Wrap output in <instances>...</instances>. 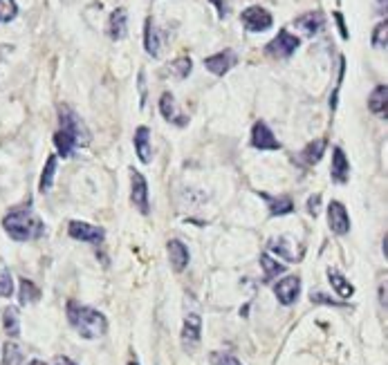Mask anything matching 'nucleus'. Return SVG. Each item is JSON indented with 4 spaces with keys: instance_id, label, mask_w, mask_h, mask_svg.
<instances>
[{
    "instance_id": "12",
    "label": "nucleus",
    "mask_w": 388,
    "mask_h": 365,
    "mask_svg": "<svg viewBox=\"0 0 388 365\" xmlns=\"http://www.w3.org/2000/svg\"><path fill=\"white\" fill-rule=\"evenodd\" d=\"M234 65H236V54L232 49H225V52H218L213 56L204 58V67L216 76H225Z\"/></svg>"
},
{
    "instance_id": "33",
    "label": "nucleus",
    "mask_w": 388,
    "mask_h": 365,
    "mask_svg": "<svg viewBox=\"0 0 388 365\" xmlns=\"http://www.w3.org/2000/svg\"><path fill=\"white\" fill-rule=\"evenodd\" d=\"M386 38H388V25H386V20H382L373 32V45L375 47H386Z\"/></svg>"
},
{
    "instance_id": "7",
    "label": "nucleus",
    "mask_w": 388,
    "mask_h": 365,
    "mask_svg": "<svg viewBox=\"0 0 388 365\" xmlns=\"http://www.w3.org/2000/svg\"><path fill=\"white\" fill-rule=\"evenodd\" d=\"M252 146L258 150H278L281 148V141L274 137V133L265 121H256L252 128Z\"/></svg>"
},
{
    "instance_id": "11",
    "label": "nucleus",
    "mask_w": 388,
    "mask_h": 365,
    "mask_svg": "<svg viewBox=\"0 0 388 365\" xmlns=\"http://www.w3.org/2000/svg\"><path fill=\"white\" fill-rule=\"evenodd\" d=\"M58 119H61V128H65L72 135H76V139L81 141V144H88V141H90V135H88L83 121L79 119L70 108H61V110H58Z\"/></svg>"
},
{
    "instance_id": "17",
    "label": "nucleus",
    "mask_w": 388,
    "mask_h": 365,
    "mask_svg": "<svg viewBox=\"0 0 388 365\" xmlns=\"http://www.w3.org/2000/svg\"><path fill=\"white\" fill-rule=\"evenodd\" d=\"M126 29H128V16H126V9H115L108 18V36L113 40H122L126 36Z\"/></svg>"
},
{
    "instance_id": "25",
    "label": "nucleus",
    "mask_w": 388,
    "mask_h": 365,
    "mask_svg": "<svg viewBox=\"0 0 388 365\" xmlns=\"http://www.w3.org/2000/svg\"><path fill=\"white\" fill-rule=\"evenodd\" d=\"M325 146H328L325 139H316V141H312V144H307L303 150V159L307 161V164H316V161L323 157Z\"/></svg>"
},
{
    "instance_id": "8",
    "label": "nucleus",
    "mask_w": 388,
    "mask_h": 365,
    "mask_svg": "<svg viewBox=\"0 0 388 365\" xmlns=\"http://www.w3.org/2000/svg\"><path fill=\"white\" fill-rule=\"evenodd\" d=\"M131 184H133V193H131V200L133 204L139 213H146L151 211V204H148V184L142 173H137V170H133L131 173Z\"/></svg>"
},
{
    "instance_id": "40",
    "label": "nucleus",
    "mask_w": 388,
    "mask_h": 365,
    "mask_svg": "<svg viewBox=\"0 0 388 365\" xmlns=\"http://www.w3.org/2000/svg\"><path fill=\"white\" fill-rule=\"evenodd\" d=\"M29 365H47V363H45V361H32Z\"/></svg>"
},
{
    "instance_id": "41",
    "label": "nucleus",
    "mask_w": 388,
    "mask_h": 365,
    "mask_svg": "<svg viewBox=\"0 0 388 365\" xmlns=\"http://www.w3.org/2000/svg\"><path fill=\"white\" fill-rule=\"evenodd\" d=\"M128 365H139V363H137V361H131V363H128Z\"/></svg>"
},
{
    "instance_id": "5",
    "label": "nucleus",
    "mask_w": 388,
    "mask_h": 365,
    "mask_svg": "<svg viewBox=\"0 0 388 365\" xmlns=\"http://www.w3.org/2000/svg\"><path fill=\"white\" fill-rule=\"evenodd\" d=\"M67 233H70V238L81 240V242H92V245H99L106 236L102 227H92V225H88V222H79V220L70 222Z\"/></svg>"
},
{
    "instance_id": "16",
    "label": "nucleus",
    "mask_w": 388,
    "mask_h": 365,
    "mask_svg": "<svg viewBox=\"0 0 388 365\" xmlns=\"http://www.w3.org/2000/svg\"><path fill=\"white\" fill-rule=\"evenodd\" d=\"M323 25H325V18H323L321 12H307V14H303V16L296 18V27L303 29V32H305L307 36L319 34L321 29H323Z\"/></svg>"
},
{
    "instance_id": "14",
    "label": "nucleus",
    "mask_w": 388,
    "mask_h": 365,
    "mask_svg": "<svg viewBox=\"0 0 388 365\" xmlns=\"http://www.w3.org/2000/svg\"><path fill=\"white\" fill-rule=\"evenodd\" d=\"M135 150H137V157L142 164H148L151 161V130H148L146 126H139L135 130Z\"/></svg>"
},
{
    "instance_id": "18",
    "label": "nucleus",
    "mask_w": 388,
    "mask_h": 365,
    "mask_svg": "<svg viewBox=\"0 0 388 365\" xmlns=\"http://www.w3.org/2000/svg\"><path fill=\"white\" fill-rule=\"evenodd\" d=\"M330 175L334 181H339V184H343V181L348 179V175H350V164H348V159L343 155V150L337 146L332 148V166H330Z\"/></svg>"
},
{
    "instance_id": "26",
    "label": "nucleus",
    "mask_w": 388,
    "mask_h": 365,
    "mask_svg": "<svg viewBox=\"0 0 388 365\" xmlns=\"http://www.w3.org/2000/svg\"><path fill=\"white\" fill-rule=\"evenodd\" d=\"M261 267L265 271V280H272V278L281 276V273L285 271V267L281 265V262H276L272 256H267V253H263V256H261Z\"/></svg>"
},
{
    "instance_id": "1",
    "label": "nucleus",
    "mask_w": 388,
    "mask_h": 365,
    "mask_svg": "<svg viewBox=\"0 0 388 365\" xmlns=\"http://www.w3.org/2000/svg\"><path fill=\"white\" fill-rule=\"evenodd\" d=\"M3 227L7 231V236L16 240V242H27V240H36L45 233V225L41 222V218L36 216L32 209H14L9 211Z\"/></svg>"
},
{
    "instance_id": "37",
    "label": "nucleus",
    "mask_w": 388,
    "mask_h": 365,
    "mask_svg": "<svg viewBox=\"0 0 388 365\" xmlns=\"http://www.w3.org/2000/svg\"><path fill=\"white\" fill-rule=\"evenodd\" d=\"M307 206H310V213H312V216H316V213H319V209H316V206H319V195H316V197H310V204H307Z\"/></svg>"
},
{
    "instance_id": "3",
    "label": "nucleus",
    "mask_w": 388,
    "mask_h": 365,
    "mask_svg": "<svg viewBox=\"0 0 388 365\" xmlns=\"http://www.w3.org/2000/svg\"><path fill=\"white\" fill-rule=\"evenodd\" d=\"M241 23L243 27L247 29V32H265V29H270L272 27V14L267 12V9L263 7H247L245 12L241 14Z\"/></svg>"
},
{
    "instance_id": "15",
    "label": "nucleus",
    "mask_w": 388,
    "mask_h": 365,
    "mask_svg": "<svg viewBox=\"0 0 388 365\" xmlns=\"http://www.w3.org/2000/svg\"><path fill=\"white\" fill-rule=\"evenodd\" d=\"M144 45H146V52L151 56H160L162 52V34L157 25L153 23V18H146V32H144Z\"/></svg>"
},
{
    "instance_id": "19",
    "label": "nucleus",
    "mask_w": 388,
    "mask_h": 365,
    "mask_svg": "<svg viewBox=\"0 0 388 365\" xmlns=\"http://www.w3.org/2000/svg\"><path fill=\"white\" fill-rule=\"evenodd\" d=\"M79 144H81V141L76 139V135H72V133H70V130H65V128H61V130H58V133L54 135V146H56L58 155H61V157H72L74 148H76Z\"/></svg>"
},
{
    "instance_id": "4",
    "label": "nucleus",
    "mask_w": 388,
    "mask_h": 365,
    "mask_svg": "<svg viewBox=\"0 0 388 365\" xmlns=\"http://www.w3.org/2000/svg\"><path fill=\"white\" fill-rule=\"evenodd\" d=\"M298 45H301V40H298L294 34L287 32V29H281L278 36L272 40L270 45H267V54L274 56V58H290L296 52Z\"/></svg>"
},
{
    "instance_id": "35",
    "label": "nucleus",
    "mask_w": 388,
    "mask_h": 365,
    "mask_svg": "<svg viewBox=\"0 0 388 365\" xmlns=\"http://www.w3.org/2000/svg\"><path fill=\"white\" fill-rule=\"evenodd\" d=\"M211 3L216 5L218 16H220V18H225V16L229 14V5H227V0H211Z\"/></svg>"
},
{
    "instance_id": "6",
    "label": "nucleus",
    "mask_w": 388,
    "mask_h": 365,
    "mask_svg": "<svg viewBox=\"0 0 388 365\" xmlns=\"http://www.w3.org/2000/svg\"><path fill=\"white\" fill-rule=\"evenodd\" d=\"M274 293L281 305H292L296 302L298 293H301V278L298 276H287L283 280H278L274 285Z\"/></svg>"
},
{
    "instance_id": "20",
    "label": "nucleus",
    "mask_w": 388,
    "mask_h": 365,
    "mask_svg": "<svg viewBox=\"0 0 388 365\" xmlns=\"http://www.w3.org/2000/svg\"><path fill=\"white\" fill-rule=\"evenodd\" d=\"M160 110H162V115H164L166 121H173V124H177V126H186V117L180 113V110H177L173 95H168V92L162 95V99H160Z\"/></svg>"
},
{
    "instance_id": "30",
    "label": "nucleus",
    "mask_w": 388,
    "mask_h": 365,
    "mask_svg": "<svg viewBox=\"0 0 388 365\" xmlns=\"http://www.w3.org/2000/svg\"><path fill=\"white\" fill-rule=\"evenodd\" d=\"M191 67H193L191 58H177L168 65V72H171L173 76H177V79H186L188 72H191Z\"/></svg>"
},
{
    "instance_id": "23",
    "label": "nucleus",
    "mask_w": 388,
    "mask_h": 365,
    "mask_svg": "<svg viewBox=\"0 0 388 365\" xmlns=\"http://www.w3.org/2000/svg\"><path fill=\"white\" fill-rule=\"evenodd\" d=\"M18 298H21V305H32V302L41 298V291H38V287L32 280L21 278V291H18Z\"/></svg>"
},
{
    "instance_id": "2",
    "label": "nucleus",
    "mask_w": 388,
    "mask_h": 365,
    "mask_svg": "<svg viewBox=\"0 0 388 365\" xmlns=\"http://www.w3.org/2000/svg\"><path fill=\"white\" fill-rule=\"evenodd\" d=\"M67 321H70V325L88 341L102 339L108 330V321L102 311L86 307V305H79V302H74V300L67 302Z\"/></svg>"
},
{
    "instance_id": "10",
    "label": "nucleus",
    "mask_w": 388,
    "mask_h": 365,
    "mask_svg": "<svg viewBox=\"0 0 388 365\" xmlns=\"http://www.w3.org/2000/svg\"><path fill=\"white\" fill-rule=\"evenodd\" d=\"M200 334H202V318L197 314H188L182 327V346L186 350H195L197 343H200Z\"/></svg>"
},
{
    "instance_id": "24",
    "label": "nucleus",
    "mask_w": 388,
    "mask_h": 365,
    "mask_svg": "<svg viewBox=\"0 0 388 365\" xmlns=\"http://www.w3.org/2000/svg\"><path fill=\"white\" fill-rule=\"evenodd\" d=\"M3 323H5V332L12 339H16L21 334V321H18V309L16 307H7L3 311Z\"/></svg>"
},
{
    "instance_id": "36",
    "label": "nucleus",
    "mask_w": 388,
    "mask_h": 365,
    "mask_svg": "<svg viewBox=\"0 0 388 365\" xmlns=\"http://www.w3.org/2000/svg\"><path fill=\"white\" fill-rule=\"evenodd\" d=\"M334 18H337V23H339V32H341V36L348 38V29H346V25H343V16H341V14H334Z\"/></svg>"
},
{
    "instance_id": "34",
    "label": "nucleus",
    "mask_w": 388,
    "mask_h": 365,
    "mask_svg": "<svg viewBox=\"0 0 388 365\" xmlns=\"http://www.w3.org/2000/svg\"><path fill=\"white\" fill-rule=\"evenodd\" d=\"M213 363L216 365H243L236 357H232V354H213Z\"/></svg>"
},
{
    "instance_id": "39",
    "label": "nucleus",
    "mask_w": 388,
    "mask_h": 365,
    "mask_svg": "<svg viewBox=\"0 0 388 365\" xmlns=\"http://www.w3.org/2000/svg\"><path fill=\"white\" fill-rule=\"evenodd\" d=\"M386 12V0H377V14H384Z\"/></svg>"
},
{
    "instance_id": "21",
    "label": "nucleus",
    "mask_w": 388,
    "mask_h": 365,
    "mask_svg": "<svg viewBox=\"0 0 388 365\" xmlns=\"http://www.w3.org/2000/svg\"><path fill=\"white\" fill-rule=\"evenodd\" d=\"M386 97H388L386 86H377L371 92V97H368V110L377 117H384L386 115Z\"/></svg>"
},
{
    "instance_id": "13",
    "label": "nucleus",
    "mask_w": 388,
    "mask_h": 365,
    "mask_svg": "<svg viewBox=\"0 0 388 365\" xmlns=\"http://www.w3.org/2000/svg\"><path fill=\"white\" fill-rule=\"evenodd\" d=\"M166 249H168V260H171L173 271H177V273L184 271L186 265H188V249H186L184 242H180V240H168Z\"/></svg>"
},
{
    "instance_id": "9",
    "label": "nucleus",
    "mask_w": 388,
    "mask_h": 365,
    "mask_svg": "<svg viewBox=\"0 0 388 365\" xmlns=\"http://www.w3.org/2000/svg\"><path fill=\"white\" fill-rule=\"evenodd\" d=\"M328 225H330L332 233H337V236H343V233L350 231V218H348V211L341 202H332L328 206Z\"/></svg>"
},
{
    "instance_id": "29",
    "label": "nucleus",
    "mask_w": 388,
    "mask_h": 365,
    "mask_svg": "<svg viewBox=\"0 0 388 365\" xmlns=\"http://www.w3.org/2000/svg\"><path fill=\"white\" fill-rule=\"evenodd\" d=\"M267 202H270V213L272 216H287V213H292L294 204L290 197H267Z\"/></svg>"
},
{
    "instance_id": "38",
    "label": "nucleus",
    "mask_w": 388,
    "mask_h": 365,
    "mask_svg": "<svg viewBox=\"0 0 388 365\" xmlns=\"http://www.w3.org/2000/svg\"><path fill=\"white\" fill-rule=\"evenodd\" d=\"M56 365H76L72 359H67V357H58L56 359Z\"/></svg>"
},
{
    "instance_id": "27",
    "label": "nucleus",
    "mask_w": 388,
    "mask_h": 365,
    "mask_svg": "<svg viewBox=\"0 0 388 365\" xmlns=\"http://www.w3.org/2000/svg\"><path fill=\"white\" fill-rule=\"evenodd\" d=\"M54 173H56V155H49L47 161H45L43 175H41V190H43V193H47L49 188H52Z\"/></svg>"
},
{
    "instance_id": "32",
    "label": "nucleus",
    "mask_w": 388,
    "mask_h": 365,
    "mask_svg": "<svg viewBox=\"0 0 388 365\" xmlns=\"http://www.w3.org/2000/svg\"><path fill=\"white\" fill-rule=\"evenodd\" d=\"M12 293H14L12 273H9V269H3V271H0V296H3V298H12Z\"/></svg>"
},
{
    "instance_id": "31",
    "label": "nucleus",
    "mask_w": 388,
    "mask_h": 365,
    "mask_svg": "<svg viewBox=\"0 0 388 365\" xmlns=\"http://www.w3.org/2000/svg\"><path fill=\"white\" fill-rule=\"evenodd\" d=\"M18 14L16 0H0V23H9Z\"/></svg>"
},
{
    "instance_id": "28",
    "label": "nucleus",
    "mask_w": 388,
    "mask_h": 365,
    "mask_svg": "<svg viewBox=\"0 0 388 365\" xmlns=\"http://www.w3.org/2000/svg\"><path fill=\"white\" fill-rule=\"evenodd\" d=\"M23 363V352L16 343H7L3 348V363L0 365H21Z\"/></svg>"
},
{
    "instance_id": "22",
    "label": "nucleus",
    "mask_w": 388,
    "mask_h": 365,
    "mask_svg": "<svg viewBox=\"0 0 388 365\" xmlns=\"http://www.w3.org/2000/svg\"><path fill=\"white\" fill-rule=\"evenodd\" d=\"M328 280H330V285H332V289L337 291V296L350 298L353 293H355V287L350 285V280H346L339 271H334V269L328 271Z\"/></svg>"
}]
</instances>
